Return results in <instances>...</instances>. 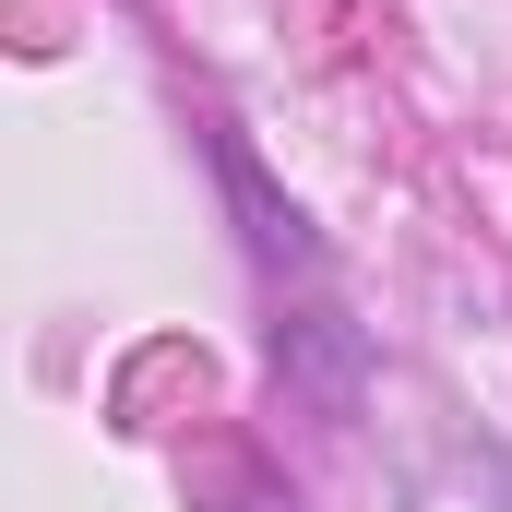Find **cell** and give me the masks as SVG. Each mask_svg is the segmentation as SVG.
<instances>
[{
  "instance_id": "6da1fadb",
  "label": "cell",
  "mask_w": 512,
  "mask_h": 512,
  "mask_svg": "<svg viewBox=\"0 0 512 512\" xmlns=\"http://www.w3.org/2000/svg\"><path fill=\"white\" fill-rule=\"evenodd\" d=\"M405 512H512V441H441L417 465Z\"/></svg>"
},
{
  "instance_id": "7a4b0ae2",
  "label": "cell",
  "mask_w": 512,
  "mask_h": 512,
  "mask_svg": "<svg viewBox=\"0 0 512 512\" xmlns=\"http://www.w3.org/2000/svg\"><path fill=\"white\" fill-rule=\"evenodd\" d=\"M274 512H286V501H274Z\"/></svg>"
}]
</instances>
